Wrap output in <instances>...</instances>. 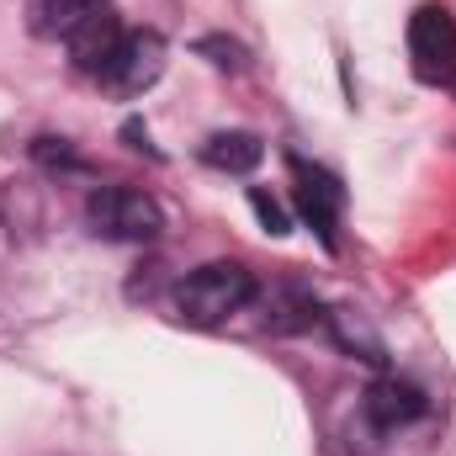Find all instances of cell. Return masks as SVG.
Returning a JSON list of instances; mask_svg holds the SVG:
<instances>
[{
    "mask_svg": "<svg viewBox=\"0 0 456 456\" xmlns=\"http://www.w3.org/2000/svg\"><path fill=\"white\" fill-rule=\"evenodd\" d=\"M249 303H255V271H244L239 260H208L175 287V314L197 330L228 324Z\"/></svg>",
    "mask_w": 456,
    "mask_h": 456,
    "instance_id": "1",
    "label": "cell"
},
{
    "mask_svg": "<svg viewBox=\"0 0 456 456\" xmlns=\"http://www.w3.org/2000/svg\"><path fill=\"white\" fill-rule=\"evenodd\" d=\"M86 224L96 228L102 239H117V244H143V239H159L165 228V213L154 197L133 191V186H96L86 197Z\"/></svg>",
    "mask_w": 456,
    "mask_h": 456,
    "instance_id": "2",
    "label": "cell"
},
{
    "mask_svg": "<svg viewBox=\"0 0 456 456\" xmlns=\"http://www.w3.org/2000/svg\"><path fill=\"white\" fill-rule=\"evenodd\" d=\"M165 75V37L159 32H149V27H133V32H122L112 48V59L102 64V86L117 91V96H143L154 80Z\"/></svg>",
    "mask_w": 456,
    "mask_h": 456,
    "instance_id": "3",
    "label": "cell"
},
{
    "mask_svg": "<svg viewBox=\"0 0 456 456\" xmlns=\"http://www.w3.org/2000/svg\"><path fill=\"white\" fill-rule=\"evenodd\" d=\"M292 181H297V213H303V224L324 239V249H340V233L335 228H340L345 186L330 170H319V165H308L297 154H292Z\"/></svg>",
    "mask_w": 456,
    "mask_h": 456,
    "instance_id": "4",
    "label": "cell"
},
{
    "mask_svg": "<svg viewBox=\"0 0 456 456\" xmlns=\"http://www.w3.org/2000/svg\"><path fill=\"white\" fill-rule=\"evenodd\" d=\"M409 53L419 80H446L456 64V16L446 5H419L409 16Z\"/></svg>",
    "mask_w": 456,
    "mask_h": 456,
    "instance_id": "5",
    "label": "cell"
},
{
    "mask_svg": "<svg viewBox=\"0 0 456 456\" xmlns=\"http://www.w3.org/2000/svg\"><path fill=\"white\" fill-rule=\"evenodd\" d=\"M361 409H366V419H371V430H403V425H414L430 403H425V393L414 387V382H403V377H377L371 387H366V398H361Z\"/></svg>",
    "mask_w": 456,
    "mask_h": 456,
    "instance_id": "6",
    "label": "cell"
},
{
    "mask_svg": "<svg viewBox=\"0 0 456 456\" xmlns=\"http://www.w3.org/2000/svg\"><path fill=\"white\" fill-rule=\"evenodd\" d=\"M102 11H112V0H37L32 5V32L37 37H75L86 21H96Z\"/></svg>",
    "mask_w": 456,
    "mask_h": 456,
    "instance_id": "7",
    "label": "cell"
},
{
    "mask_svg": "<svg viewBox=\"0 0 456 456\" xmlns=\"http://www.w3.org/2000/svg\"><path fill=\"white\" fill-rule=\"evenodd\" d=\"M122 32H127V27L117 21L112 11H102L96 21H86V27L69 37V59H75V69H86V75L96 80V75H102V64L112 59V48H117V37H122Z\"/></svg>",
    "mask_w": 456,
    "mask_h": 456,
    "instance_id": "8",
    "label": "cell"
},
{
    "mask_svg": "<svg viewBox=\"0 0 456 456\" xmlns=\"http://www.w3.org/2000/svg\"><path fill=\"white\" fill-rule=\"evenodd\" d=\"M202 159H208L213 170H228V175H249V170L265 159V143H260L255 133H213V138L202 143Z\"/></svg>",
    "mask_w": 456,
    "mask_h": 456,
    "instance_id": "9",
    "label": "cell"
},
{
    "mask_svg": "<svg viewBox=\"0 0 456 456\" xmlns=\"http://www.w3.org/2000/svg\"><path fill=\"white\" fill-rule=\"evenodd\" d=\"M249 208H255V218L271 228L276 239H281V233H292V213H287V208H281L271 191H260V186H255V191H249Z\"/></svg>",
    "mask_w": 456,
    "mask_h": 456,
    "instance_id": "10",
    "label": "cell"
},
{
    "mask_svg": "<svg viewBox=\"0 0 456 456\" xmlns=\"http://www.w3.org/2000/svg\"><path fill=\"white\" fill-rule=\"evenodd\" d=\"M197 53H208L218 69H244V48H239V43H228V37H202V43H197Z\"/></svg>",
    "mask_w": 456,
    "mask_h": 456,
    "instance_id": "11",
    "label": "cell"
},
{
    "mask_svg": "<svg viewBox=\"0 0 456 456\" xmlns=\"http://www.w3.org/2000/svg\"><path fill=\"white\" fill-rule=\"evenodd\" d=\"M32 154H37L43 165H69V170L80 165V154H75L64 138H37V143H32Z\"/></svg>",
    "mask_w": 456,
    "mask_h": 456,
    "instance_id": "12",
    "label": "cell"
}]
</instances>
